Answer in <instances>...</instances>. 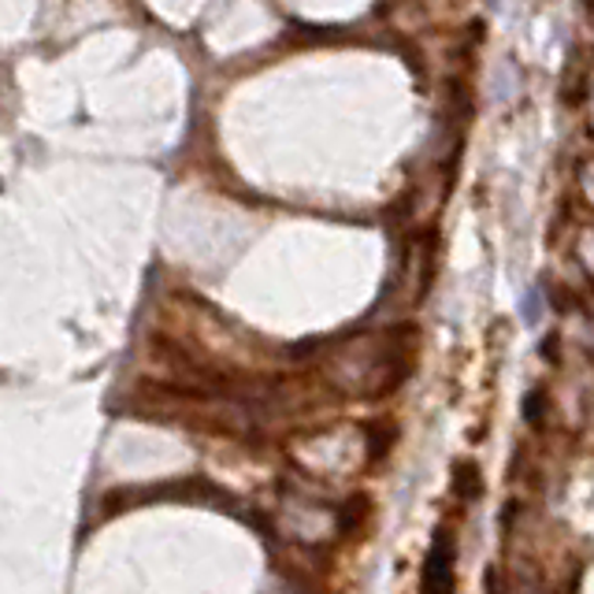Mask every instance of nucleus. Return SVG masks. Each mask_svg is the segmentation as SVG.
<instances>
[{
    "mask_svg": "<svg viewBox=\"0 0 594 594\" xmlns=\"http://www.w3.org/2000/svg\"><path fill=\"white\" fill-rule=\"evenodd\" d=\"M539 316H543V298L527 294L524 298V319H527V324H539Z\"/></svg>",
    "mask_w": 594,
    "mask_h": 594,
    "instance_id": "obj_3",
    "label": "nucleus"
},
{
    "mask_svg": "<svg viewBox=\"0 0 594 594\" xmlns=\"http://www.w3.org/2000/svg\"><path fill=\"white\" fill-rule=\"evenodd\" d=\"M454 543L446 532H439L435 546H431L428 561H423V591H450L454 587Z\"/></svg>",
    "mask_w": 594,
    "mask_h": 594,
    "instance_id": "obj_1",
    "label": "nucleus"
},
{
    "mask_svg": "<svg viewBox=\"0 0 594 594\" xmlns=\"http://www.w3.org/2000/svg\"><path fill=\"white\" fill-rule=\"evenodd\" d=\"M457 473H461V479H457V490H461V494H468V498L479 494V484H468V479L476 476V468H473V465H461Z\"/></svg>",
    "mask_w": 594,
    "mask_h": 594,
    "instance_id": "obj_2",
    "label": "nucleus"
}]
</instances>
